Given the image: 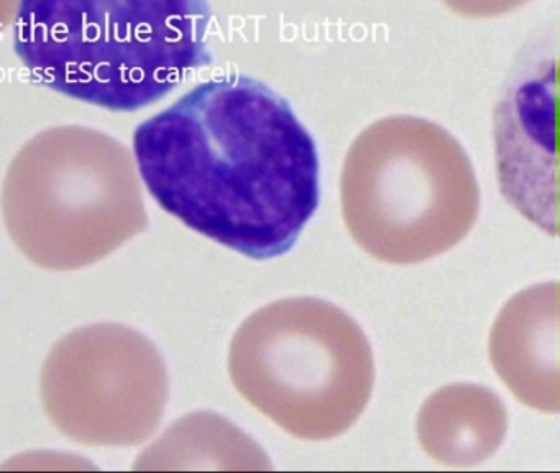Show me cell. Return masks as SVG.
<instances>
[{"label": "cell", "mask_w": 560, "mask_h": 473, "mask_svg": "<svg viewBox=\"0 0 560 473\" xmlns=\"http://www.w3.org/2000/svg\"><path fill=\"white\" fill-rule=\"evenodd\" d=\"M480 191L462 145L419 117L370 125L342 173L347 229L370 255L412 265L447 252L474 227Z\"/></svg>", "instance_id": "3"}, {"label": "cell", "mask_w": 560, "mask_h": 473, "mask_svg": "<svg viewBox=\"0 0 560 473\" xmlns=\"http://www.w3.org/2000/svg\"><path fill=\"white\" fill-rule=\"evenodd\" d=\"M209 0H21L14 49L35 81L133 112L212 62Z\"/></svg>", "instance_id": "2"}, {"label": "cell", "mask_w": 560, "mask_h": 473, "mask_svg": "<svg viewBox=\"0 0 560 473\" xmlns=\"http://www.w3.org/2000/svg\"><path fill=\"white\" fill-rule=\"evenodd\" d=\"M444 2L448 3L454 10H460L462 3H464L465 0H444ZM523 2L524 0H514L516 5ZM475 5H477V0H470V5H468L465 15H474ZM504 10H510L508 9L506 0H488V15H498V13L504 12Z\"/></svg>", "instance_id": "6"}, {"label": "cell", "mask_w": 560, "mask_h": 473, "mask_svg": "<svg viewBox=\"0 0 560 473\" xmlns=\"http://www.w3.org/2000/svg\"><path fill=\"white\" fill-rule=\"evenodd\" d=\"M557 36L517 56L494 107L498 180L504 199L557 235Z\"/></svg>", "instance_id": "5"}, {"label": "cell", "mask_w": 560, "mask_h": 473, "mask_svg": "<svg viewBox=\"0 0 560 473\" xmlns=\"http://www.w3.org/2000/svg\"><path fill=\"white\" fill-rule=\"evenodd\" d=\"M153 199L252 259L293 249L319 206V154L290 102L244 74L201 82L133 131Z\"/></svg>", "instance_id": "1"}, {"label": "cell", "mask_w": 560, "mask_h": 473, "mask_svg": "<svg viewBox=\"0 0 560 473\" xmlns=\"http://www.w3.org/2000/svg\"><path fill=\"white\" fill-rule=\"evenodd\" d=\"M231 377L242 396L301 439L346 432L375 381L362 328L327 301L293 298L265 305L235 334Z\"/></svg>", "instance_id": "4"}]
</instances>
